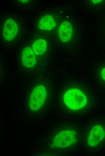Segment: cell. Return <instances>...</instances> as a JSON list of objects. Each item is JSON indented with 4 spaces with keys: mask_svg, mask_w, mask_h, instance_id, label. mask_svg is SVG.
<instances>
[{
    "mask_svg": "<svg viewBox=\"0 0 105 156\" xmlns=\"http://www.w3.org/2000/svg\"><path fill=\"white\" fill-rule=\"evenodd\" d=\"M83 88L75 86L68 90L64 93V102L69 109L77 111L84 109L88 104V95Z\"/></svg>",
    "mask_w": 105,
    "mask_h": 156,
    "instance_id": "6da1fadb",
    "label": "cell"
},
{
    "mask_svg": "<svg viewBox=\"0 0 105 156\" xmlns=\"http://www.w3.org/2000/svg\"><path fill=\"white\" fill-rule=\"evenodd\" d=\"M22 60L24 66L27 68L33 67L36 63V58L32 48L25 47L22 54Z\"/></svg>",
    "mask_w": 105,
    "mask_h": 156,
    "instance_id": "52a82bcc",
    "label": "cell"
},
{
    "mask_svg": "<svg viewBox=\"0 0 105 156\" xmlns=\"http://www.w3.org/2000/svg\"><path fill=\"white\" fill-rule=\"evenodd\" d=\"M78 133L74 129H68L61 131L55 136L53 145L58 148H64L74 144L77 140Z\"/></svg>",
    "mask_w": 105,
    "mask_h": 156,
    "instance_id": "7a4b0ae2",
    "label": "cell"
},
{
    "mask_svg": "<svg viewBox=\"0 0 105 156\" xmlns=\"http://www.w3.org/2000/svg\"><path fill=\"white\" fill-rule=\"evenodd\" d=\"M20 2H22L23 3H26L28 2V0H20Z\"/></svg>",
    "mask_w": 105,
    "mask_h": 156,
    "instance_id": "7c38bea8",
    "label": "cell"
},
{
    "mask_svg": "<svg viewBox=\"0 0 105 156\" xmlns=\"http://www.w3.org/2000/svg\"><path fill=\"white\" fill-rule=\"evenodd\" d=\"M46 47V41L44 39L41 38L33 42L32 48L35 55H41L45 52Z\"/></svg>",
    "mask_w": 105,
    "mask_h": 156,
    "instance_id": "9c48e42d",
    "label": "cell"
},
{
    "mask_svg": "<svg viewBox=\"0 0 105 156\" xmlns=\"http://www.w3.org/2000/svg\"><path fill=\"white\" fill-rule=\"evenodd\" d=\"M100 76L102 80L105 82V67L101 70Z\"/></svg>",
    "mask_w": 105,
    "mask_h": 156,
    "instance_id": "30bf717a",
    "label": "cell"
},
{
    "mask_svg": "<svg viewBox=\"0 0 105 156\" xmlns=\"http://www.w3.org/2000/svg\"><path fill=\"white\" fill-rule=\"evenodd\" d=\"M58 33L62 41L65 42L68 41L73 34V27L71 23L68 21L63 22L59 27Z\"/></svg>",
    "mask_w": 105,
    "mask_h": 156,
    "instance_id": "8992f818",
    "label": "cell"
},
{
    "mask_svg": "<svg viewBox=\"0 0 105 156\" xmlns=\"http://www.w3.org/2000/svg\"><path fill=\"white\" fill-rule=\"evenodd\" d=\"M93 2L94 3H97L98 2H100L101 1V0H92Z\"/></svg>",
    "mask_w": 105,
    "mask_h": 156,
    "instance_id": "8fae6325",
    "label": "cell"
},
{
    "mask_svg": "<svg viewBox=\"0 0 105 156\" xmlns=\"http://www.w3.org/2000/svg\"><path fill=\"white\" fill-rule=\"evenodd\" d=\"M47 94L46 89L43 86H36L32 92L29 101V107L32 111L39 110L43 104Z\"/></svg>",
    "mask_w": 105,
    "mask_h": 156,
    "instance_id": "3957f363",
    "label": "cell"
},
{
    "mask_svg": "<svg viewBox=\"0 0 105 156\" xmlns=\"http://www.w3.org/2000/svg\"><path fill=\"white\" fill-rule=\"evenodd\" d=\"M18 30L16 21L11 19L7 20L5 22L3 29L4 39L8 41L13 40L17 35Z\"/></svg>",
    "mask_w": 105,
    "mask_h": 156,
    "instance_id": "5b68a950",
    "label": "cell"
},
{
    "mask_svg": "<svg viewBox=\"0 0 105 156\" xmlns=\"http://www.w3.org/2000/svg\"><path fill=\"white\" fill-rule=\"evenodd\" d=\"M56 26V22L53 17L48 14L42 17L39 20L38 26L41 30H50Z\"/></svg>",
    "mask_w": 105,
    "mask_h": 156,
    "instance_id": "ba28073f",
    "label": "cell"
},
{
    "mask_svg": "<svg viewBox=\"0 0 105 156\" xmlns=\"http://www.w3.org/2000/svg\"><path fill=\"white\" fill-rule=\"evenodd\" d=\"M105 131L100 125H95L90 131L87 142L89 146L93 147L98 145L104 138Z\"/></svg>",
    "mask_w": 105,
    "mask_h": 156,
    "instance_id": "277c9868",
    "label": "cell"
}]
</instances>
